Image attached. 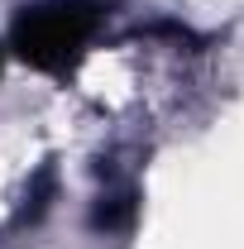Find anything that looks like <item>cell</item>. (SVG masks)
<instances>
[{
    "instance_id": "1",
    "label": "cell",
    "mask_w": 244,
    "mask_h": 249,
    "mask_svg": "<svg viewBox=\"0 0 244 249\" xmlns=\"http://www.w3.org/2000/svg\"><path fill=\"white\" fill-rule=\"evenodd\" d=\"M105 24L101 0H38L24 5L10 24V53L29 62L34 72L58 77L87 58L96 29Z\"/></svg>"
}]
</instances>
